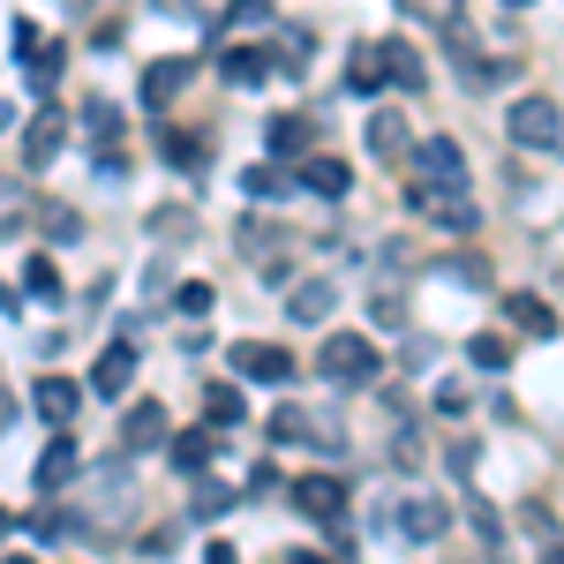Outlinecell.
<instances>
[{"label":"cell","mask_w":564,"mask_h":564,"mask_svg":"<svg viewBox=\"0 0 564 564\" xmlns=\"http://www.w3.org/2000/svg\"><path fill=\"white\" fill-rule=\"evenodd\" d=\"M234 369H241L249 384H286V377H294V354L263 347V339H241V347H234Z\"/></svg>","instance_id":"5"},{"label":"cell","mask_w":564,"mask_h":564,"mask_svg":"<svg viewBox=\"0 0 564 564\" xmlns=\"http://www.w3.org/2000/svg\"><path fill=\"white\" fill-rule=\"evenodd\" d=\"M218 512H234V497H226L218 481H196V497H188V520H218Z\"/></svg>","instance_id":"25"},{"label":"cell","mask_w":564,"mask_h":564,"mask_svg":"<svg viewBox=\"0 0 564 564\" xmlns=\"http://www.w3.org/2000/svg\"><path fill=\"white\" fill-rule=\"evenodd\" d=\"M53 76H61V45H39V53H31V90H53Z\"/></svg>","instance_id":"29"},{"label":"cell","mask_w":564,"mask_h":564,"mask_svg":"<svg viewBox=\"0 0 564 564\" xmlns=\"http://www.w3.org/2000/svg\"><path fill=\"white\" fill-rule=\"evenodd\" d=\"M76 467H84V452H76V436H53V444L39 452V489H61V481L76 475Z\"/></svg>","instance_id":"14"},{"label":"cell","mask_w":564,"mask_h":564,"mask_svg":"<svg viewBox=\"0 0 564 564\" xmlns=\"http://www.w3.org/2000/svg\"><path fill=\"white\" fill-rule=\"evenodd\" d=\"M204 564H241V557H234L226 542H212V550H204Z\"/></svg>","instance_id":"37"},{"label":"cell","mask_w":564,"mask_h":564,"mask_svg":"<svg viewBox=\"0 0 564 564\" xmlns=\"http://www.w3.org/2000/svg\"><path fill=\"white\" fill-rule=\"evenodd\" d=\"M294 512H308V520H339V512H347V489H339V481L332 475H302L294 481Z\"/></svg>","instance_id":"8"},{"label":"cell","mask_w":564,"mask_h":564,"mask_svg":"<svg viewBox=\"0 0 564 564\" xmlns=\"http://www.w3.org/2000/svg\"><path fill=\"white\" fill-rule=\"evenodd\" d=\"M204 414H212V430H234V422H241V391L212 384V391H204Z\"/></svg>","instance_id":"24"},{"label":"cell","mask_w":564,"mask_h":564,"mask_svg":"<svg viewBox=\"0 0 564 564\" xmlns=\"http://www.w3.org/2000/svg\"><path fill=\"white\" fill-rule=\"evenodd\" d=\"M15 226H23V188L0 181V234H15Z\"/></svg>","instance_id":"32"},{"label":"cell","mask_w":564,"mask_h":564,"mask_svg":"<svg viewBox=\"0 0 564 564\" xmlns=\"http://www.w3.org/2000/svg\"><path fill=\"white\" fill-rule=\"evenodd\" d=\"M226 23H241V31H271L279 15H271V0H234V8H226Z\"/></svg>","instance_id":"27"},{"label":"cell","mask_w":564,"mask_h":564,"mask_svg":"<svg viewBox=\"0 0 564 564\" xmlns=\"http://www.w3.org/2000/svg\"><path fill=\"white\" fill-rule=\"evenodd\" d=\"M377 76H391L399 90H422V84H430V76H422V53H414L406 39H377Z\"/></svg>","instance_id":"9"},{"label":"cell","mask_w":564,"mask_h":564,"mask_svg":"<svg viewBox=\"0 0 564 564\" xmlns=\"http://www.w3.org/2000/svg\"><path fill=\"white\" fill-rule=\"evenodd\" d=\"M212 286H204V279H188V286H181V316H212Z\"/></svg>","instance_id":"35"},{"label":"cell","mask_w":564,"mask_h":564,"mask_svg":"<svg viewBox=\"0 0 564 564\" xmlns=\"http://www.w3.org/2000/svg\"><path fill=\"white\" fill-rule=\"evenodd\" d=\"M188 76H196V61H151L143 68V106H174L188 90Z\"/></svg>","instance_id":"11"},{"label":"cell","mask_w":564,"mask_h":564,"mask_svg":"<svg viewBox=\"0 0 564 564\" xmlns=\"http://www.w3.org/2000/svg\"><path fill=\"white\" fill-rule=\"evenodd\" d=\"M505 129H512V143H527V151H557L564 113H557V98H520V106L505 113Z\"/></svg>","instance_id":"4"},{"label":"cell","mask_w":564,"mask_h":564,"mask_svg":"<svg viewBox=\"0 0 564 564\" xmlns=\"http://www.w3.org/2000/svg\"><path fill=\"white\" fill-rule=\"evenodd\" d=\"M263 151H271V159H302V151H308V113H279Z\"/></svg>","instance_id":"18"},{"label":"cell","mask_w":564,"mask_h":564,"mask_svg":"<svg viewBox=\"0 0 564 564\" xmlns=\"http://www.w3.org/2000/svg\"><path fill=\"white\" fill-rule=\"evenodd\" d=\"M399 527H406L414 542H436V534L452 527V505H436V497H414V505L399 512Z\"/></svg>","instance_id":"16"},{"label":"cell","mask_w":564,"mask_h":564,"mask_svg":"<svg viewBox=\"0 0 564 564\" xmlns=\"http://www.w3.org/2000/svg\"><path fill=\"white\" fill-rule=\"evenodd\" d=\"M218 76L234 90H257V84H271V53L263 45H234V53H218Z\"/></svg>","instance_id":"10"},{"label":"cell","mask_w":564,"mask_h":564,"mask_svg":"<svg viewBox=\"0 0 564 564\" xmlns=\"http://www.w3.org/2000/svg\"><path fill=\"white\" fill-rule=\"evenodd\" d=\"M31 399H39V414L53 422V430H61V422H76V406H84V391L68 384V377H45V384L31 391Z\"/></svg>","instance_id":"13"},{"label":"cell","mask_w":564,"mask_h":564,"mask_svg":"<svg viewBox=\"0 0 564 564\" xmlns=\"http://www.w3.org/2000/svg\"><path fill=\"white\" fill-rule=\"evenodd\" d=\"M151 444H166V406L159 399L129 406V422H121V452H151Z\"/></svg>","instance_id":"12"},{"label":"cell","mask_w":564,"mask_h":564,"mask_svg":"<svg viewBox=\"0 0 564 564\" xmlns=\"http://www.w3.org/2000/svg\"><path fill=\"white\" fill-rule=\"evenodd\" d=\"M316 369H324V384H369L377 377V347L361 332H332L324 354H316Z\"/></svg>","instance_id":"2"},{"label":"cell","mask_w":564,"mask_h":564,"mask_svg":"<svg viewBox=\"0 0 564 564\" xmlns=\"http://www.w3.org/2000/svg\"><path fill=\"white\" fill-rule=\"evenodd\" d=\"M84 505H90V527H121L143 505L135 497V475H129V459H106V467H90L84 475Z\"/></svg>","instance_id":"1"},{"label":"cell","mask_w":564,"mask_h":564,"mask_svg":"<svg viewBox=\"0 0 564 564\" xmlns=\"http://www.w3.org/2000/svg\"><path fill=\"white\" fill-rule=\"evenodd\" d=\"M8 527H15V512H8V505H0V542H8Z\"/></svg>","instance_id":"39"},{"label":"cell","mask_w":564,"mask_h":564,"mask_svg":"<svg viewBox=\"0 0 564 564\" xmlns=\"http://www.w3.org/2000/svg\"><path fill=\"white\" fill-rule=\"evenodd\" d=\"M467 354H475V369H505V339H497V332H481Z\"/></svg>","instance_id":"36"},{"label":"cell","mask_w":564,"mask_h":564,"mask_svg":"<svg viewBox=\"0 0 564 564\" xmlns=\"http://www.w3.org/2000/svg\"><path fill=\"white\" fill-rule=\"evenodd\" d=\"M414 204H422V212H436L452 234H467V226H475V204H467L459 188H452V196H414Z\"/></svg>","instance_id":"23"},{"label":"cell","mask_w":564,"mask_h":564,"mask_svg":"<svg viewBox=\"0 0 564 564\" xmlns=\"http://www.w3.org/2000/svg\"><path fill=\"white\" fill-rule=\"evenodd\" d=\"M8 564H31V557H8Z\"/></svg>","instance_id":"43"},{"label":"cell","mask_w":564,"mask_h":564,"mask_svg":"<svg viewBox=\"0 0 564 564\" xmlns=\"http://www.w3.org/2000/svg\"><path fill=\"white\" fill-rule=\"evenodd\" d=\"M61 135H68V113L61 106H39L31 129H23V166H53L61 159Z\"/></svg>","instance_id":"6"},{"label":"cell","mask_w":564,"mask_h":564,"mask_svg":"<svg viewBox=\"0 0 564 564\" xmlns=\"http://www.w3.org/2000/svg\"><path fill=\"white\" fill-rule=\"evenodd\" d=\"M369 151H377V159H399V151H406V121H399V113H369Z\"/></svg>","instance_id":"22"},{"label":"cell","mask_w":564,"mask_h":564,"mask_svg":"<svg viewBox=\"0 0 564 564\" xmlns=\"http://www.w3.org/2000/svg\"><path fill=\"white\" fill-rule=\"evenodd\" d=\"M271 436H279V444H302V436H308V414H302V406H279V414H271Z\"/></svg>","instance_id":"30"},{"label":"cell","mask_w":564,"mask_h":564,"mask_svg":"<svg viewBox=\"0 0 564 564\" xmlns=\"http://www.w3.org/2000/svg\"><path fill=\"white\" fill-rule=\"evenodd\" d=\"M505 8H534V0H505Z\"/></svg>","instance_id":"41"},{"label":"cell","mask_w":564,"mask_h":564,"mask_svg":"<svg viewBox=\"0 0 564 564\" xmlns=\"http://www.w3.org/2000/svg\"><path fill=\"white\" fill-rule=\"evenodd\" d=\"M45 234H53V241H76V234H84V218L68 212V204H53V212H45Z\"/></svg>","instance_id":"34"},{"label":"cell","mask_w":564,"mask_h":564,"mask_svg":"<svg viewBox=\"0 0 564 564\" xmlns=\"http://www.w3.org/2000/svg\"><path fill=\"white\" fill-rule=\"evenodd\" d=\"M129 384H135V347H129V339H113V347L90 361V391H98V399H121Z\"/></svg>","instance_id":"7"},{"label":"cell","mask_w":564,"mask_h":564,"mask_svg":"<svg viewBox=\"0 0 564 564\" xmlns=\"http://www.w3.org/2000/svg\"><path fill=\"white\" fill-rule=\"evenodd\" d=\"M354 90H384L377 84V45H354Z\"/></svg>","instance_id":"33"},{"label":"cell","mask_w":564,"mask_h":564,"mask_svg":"<svg viewBox=\"0 0 564 564\" xmlns=\"http://www.w3.org/2000/svg\"><path fill=\"white\" fill-rule=\"evenodd\" d=\"M286 564H324V557H316V550H294V557H286Z\"/></svg>","instance_id":"38"},{"label":"cell","mask_w":564,"mask_h":564,"mask_svg":"<svg viewBox=\"0 0 564 564\" xmlns=\"http://www.w3.org/2000/svg\"><path fill=\"white\" fill-rule=\"evenodd\" d=\"M241 188H249V196H257V204H271V196H279V188H286V181L271 174V166H249V174H241Z\"/></svg>","instance_id":"31"},{"label":"cell","mask_w":564,"mask_h":564,"mask_svg":"<svg viewBox=\"0 0 564 564\" xmlns=\"http://www.w3.org/2000/svg\"><path fill=\"white\" fill-rule=\"evenodd\" d=\"M399 8H406L414 23H436V31H444V23H459V0H399Z\"/></svg>","instance_id":"26"},{"label":"cell","mask_w":564,"mask_h":564,"mask_svg":"<svg viewBox=\"0 0 564 564\" xmlns=\"http://www.w3.org/2000/svg\"><path fill=\"white\" fill-rule=\"evenodd\" d=\"M505 316H512L520 332H534V339H542V332H557V316H550L542 294H505Z\"/></svg>","instance_id":"19"},{"label":"cell","mask_w":564,"mask_h":564,"mask_svg":"<svg viewBox=\"0 0 564 564\" xmlns=\"http://www.w3.org/2000/svg\"><path fill=\"white\" fill-rule=\"evenodd\" d=\"M159 151H166V166H181V174H196V166H212V151H204V135H188V129L159 135Z\"/></svg>","instance_id":"20"},{"label":"cell","mask_w":564,"mask_h":564,"mask_svg":"<svg viewBox=\"0 0 564 564\" xmlns=\"http://www.w3.org/2000/svg\"><path fill=\"white\" fill-rule=\"evenodd\" d=\"M212 459H218V436L212 430H181L174 436V467H181V475H204Z\"/></svg>","instance_id":"17"},{"label":"cell","mask_w":564,"mask_h":564,"mask_svg":"<svg viewBox=\"0 0 564 564\" xmlns=\"http://www.w3.org/2000/svg\"><path fill=\"white\" fill-rule=\"evenodd\" d=\"M159 8H188V0H159Z\"/></svg>","instance_id":"40"},{"label":"cell","mask_w":564,"mask_h":564,"mask_svg":"<svg viewBox=\"0 0 564 564\" xmlns=\"http://www.w3.org/2000/svg\"><path fill=\"white\" fill-rule=\"evenodd\" d=\"M332 302H339V294H332V279H302V286L286 294L294 324H324V316H332Z\"/></svg>","instance_id":"15"},{"label":"cell","mask_w":564,"mask_h":564,"mask_svg":"<svg viewBox=\"0 0 564 564\" xmlns=\"http://www.w3.org/2000/svg\"><path fill=\"white\" fill-rule=\"evenodd\" d=\"M414 181H422V196H452V188L467 181V151H459L452 135H430V143H414Z\"/></svg>","instance_id":"3"},{"label":"cell","mask_w":564,"mask_h":564,"mask_svg":"<svg viewBox=\"0 0 564 564\" xmlns=\"http://www.w3.org/2000/svg\"><path fill=\"white\" fill-rule=\"evenodd\" d=\"M347 166H339V159H308L302 166V188H316V196H347Z\"/></svg>","instance_id":"21"},{"label":"cell","mask_w":564,"mask_h":564,"mask_svg":"<svg viewBox=\"0 0 564 564\" xmlns=\"http://www.w3.org/2000/svg\"><path fill=\"white\" fill-rule=\"evenodd\" d=\"M23 286H31L39 302H53V294H61V271H53L45 257H31V263H23Z\"/></svg>","instance_id":"28"},{"label":"cell","mask_w":564,"mask_h":564,"mask_svg":"<svg viewBox=\"0 0 564 564\" xmlns=\"http://www.w3.org/2000/svg\"><path fill=\"white\" fill-rule=\"evenodd\" d=\"M0 308H15V302H8V294H0Z\"/></svg>","instance_id":"42"}]
</instances>
